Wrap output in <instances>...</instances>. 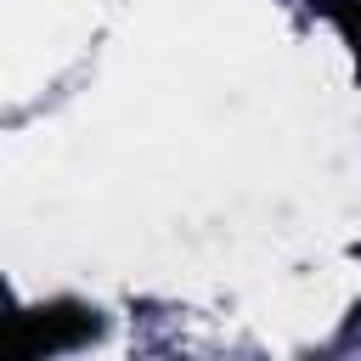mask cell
Here are the masks:
<instances>
[{
	"label": "cell",
	"mask_w": 361,
	"mask_h": 361,
	"mask_svg": "<svg viewBox=\"0 0 361 361\" xmlns=\"http://www.w3.org/2000/svg\"><path fill=\"white\" fill-rule=\"evenodd\" d=\"M90 333H96V310L56 299V305H39V310H17L0 327V355H56V350L85 344Z\"/></svg>",
	"instance_id": "cell-1"
},
{
	"label": "cell",
	"mask_w": 361,
	"mask_h": 361,
	"mask_svg": "<svg viewBox=\"0 0 361 361\" xmlns=\"http://www.w3.org/2000/svg\"><path fill=\"white\" fill-rule=\"evenodd\" d=\"M11 316H17V305H11V293H6V288H0V327H6V322H11Z\"/></svg>",
	"instance_id": "cell-3"
},
{
	"label": "cell",
	"mask_w": 361,
	"mask_h": 361,
	"mask_svg": "<svg viewBox=\"0 0 361 361\" xmlns=\"http://www.w3.org/2000/svg\"><path fill=\"white\" fill-rule=\"evenodd\" d=\"M338 28H344V39L355 45V62H361V0H316Z\"/></svg>",
	"instance_id": "cell-2"
}]
</instances>
